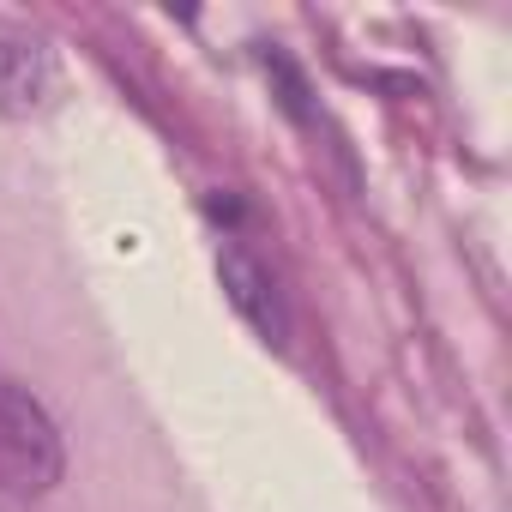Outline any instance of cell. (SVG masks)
I'll return each instance as SVG.
<instances>
[{
	"instance_id": "obj_3",
	"label": "cell",
	"mask_w": 512,
	"mask_h": 512,
	"mask_svg": "<svg viewBox=\"0 0 512 512\" xmlns=\"http://www.w3.org/2000/svg\"><path fill=\"white\" fill-rule=\"evenodd\" d=\"M217 278H223L229 308H235L253 332H260L272 350L290 344V308H284V296H278V278H272L260 260H253L241 241H229V247L217 253Z\"/></svg>"
},
{
	"instance_id": "obj_4",
	"label": "cell",
	"mask_w": 512,
	"mask_h": 512,
	"mask_svg": "<svg viewBox=\"0 0 512 512\" xmlns=\"http://www.w3.org/2000/svg\"><path fill=\"white\" fill-rule=\"evenodd\" d=\"M266 73L278 79V91H284V109H290L296 121H308V85H302V73L290 67V55H278V49H266Z\"/></svg>"
},
{
	"instance_id": "obj_2",
	"label": "cell",
	"mask_w": 512,
	"mask_h": 512,
	"mask_svg": "<svg viewBox=\"0 0 512 512\" xmlns=\"http://www.w3.org/2000/svg\"><path fill=\"white\" fill-rule=\"evenodd\" d=\"M61 85V61L55 43L19 19H0V115L7 121H31L55 103Z\"/></svg>"
},
{
	"instance_id": "obj_1",
	"label": "cell",
	"mask_w": 512,
	"mask_h": 512,
	"mask_svg": "<svg viewBox=\"0 0 512 512\" xmlns=\"http://www.w3.org/2000/svg\"><path fill=\"white\" fill-rule=\"evenodd\" d=\"M61 476H67V440L49 404L19 380H0V482L25 500H43L61 488Z\"/></svg>"
}]
</instances>
